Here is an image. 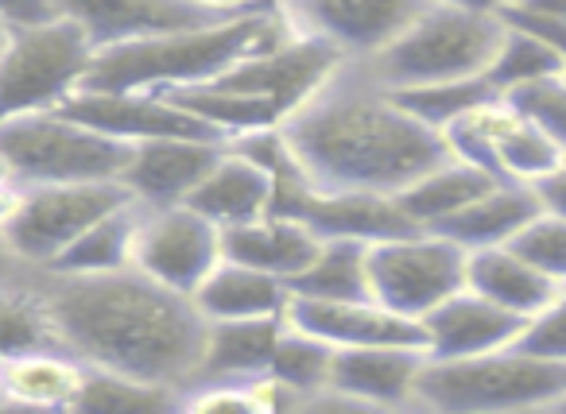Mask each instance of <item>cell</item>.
I'll use <instances>...</instances> for the list:
<instances>
[{
  "label": "cell",
  "instance_id": "6da1fadb",
  "mask_svg": "<svg viewBox=\"0 0 566 414\" xmlns=\"http://www.w3.org/2000/svg\"><path fill=\"white\" fill-rule=\"evenodd\" d=\"M35 283L63 349L86 368L190 388L206 341V318L190 295L148 279L140 267L105 275L35 272Z\"/></svg>",
  "mask_w": 566,
  "mask_h": 414
},
{
  "label": "cell",
  "instance_id": "7a4b0ae2",
  "mask_svg": "<svg viewBox=\"0 0 566 414\" xmlns=\"http://www.w3.org/2000/svg\"><path fill=\"white\" fill-rule=\"evenodd\" d=\"M349 63L283 120L303 171L318 190H380L403 187L447 163L442 132L416 120L373 78H349Z\"/></svg>",
  "mask_w": 566,
  "mask_h": 414
},
{
  "label": "cell",
  "instance_id": "3957f363",
  "mask_svg": "<svg viewBox=\"0 0 566 414\" xmlns=\"http://www.w3.org/2000/svg\"><path fill=\"white\" fill-rule=\"evenodd\" d=\"M300 28L292 24L287 9L264 4V9L237 12V17L202 20V24L175 28V32L144 35V40L97 47L86 89H190L210 86L237 63L275 47Z\"/></svg>",
  "mask_w": 566,
  "mask_h": 414
},
{
  "label": "cell",
  "instance_id": "277c9868",
  "mask_svg": "<svg viewBox=\"0 0 566 414\" xmlns=\"http://www.w3.org/2000/svg\"><path fill=\"white\" fill-rule=\"evenodd\" d=\"M566 395V364L527 357L520 349H496L481 357L431 360L416 383V406L427 411H527L555 406Z\"/></svg>",
  "mask_w": 566,
  "mask_h": 414
},
{
  "label": "cell",
  "instance_id": "5b68a950",
  "mask_svg": "<svg viewBox=\"0 0 566 414\" xmlns=\"http://www.w3.org/2000/svg\"><path fill=\"white\" fill-rule=\"evenodd\" d=\"M504 35V17L427 4L380 55H373L369 78L385 89L423 86V82H450L485 74L496 43Z\"/></svg>",
  "mask_w": 566,
  "mask_h": 414
},
{
  "label": "cell",
  "instance_id": "8992f818",
  "mask_svg": "<svg viewBox=\"0 0 566 414\" xmlns=\"http://www.w3.org/2000/svg\"><path fill=\"white\" fill-rule=\"evenodd\" d=\"M94 51V40L66 17L12 24L0 51V120L59 109L82 89Z\"/></svg>",
  "mask_w": 566,
  "mask_h": 414
},
{
  "label": "cell",
  "instance_id": "52a82bcc",
  "mask_svg": "<svg viewBox=\"0 0 566 414\" xmlns=\"http://www.w3.org/2000/svg\"><path fill=\"white\" fill-rule=\"evenodd\" d=\"M128 148L133 144L94 132L59 109L0 120V156L12 163L20 187L120 179Z\"/></svg>",
  "mask_w": 566,
  "mask_h": 414
},
{
  "label": "cell",
  "instance_id": "ba28073f",
  "mask_svg": "<svg viewBox=\"0 0 566 414\" xmlns=\"http://www.w3.org/2000/svg\"><path fill=\"white\" fill-rule=\"evenodd\" d=\"M465 259L470 252L431 229L369 244V295L388 310L419 321L442 298L465 287Z\"/></svg>",
  "mask_w": 566,
  "mask_h": 414
},
{
  "label": "cell",
  "instance_id": "9c48e42d",
  "mask_svg": "<svg viewBox=\"0 0 566 414\" xmlns=\"http://www.w3.org/2000/svg\"><path fill=\"white\" fill-rule=\"evenodd\" d=\"M133 202L120 179H90V182H43L24 187L17 213L4 225L12 252L28 267H48L78 233H86L105 213Z\"/></svg>",
  "mask_w": 566,
  "mask_h": 414
},
{
  "label": "cell",
  "instance_id": "30bf717a",
  "mask_svg": "<svg viewBox=\"0 0 566 414\" xmlns=\"http://www.w3.org/2000/svg\"><path fill=\"white\" fill-rule=\"evenodd\" d=\"M346 63L349 59L342 55L334 43H326L323 35L295 32L283 43H275V47L237 63L233 71L221 74L213 86L260 97V102L272 105V109L287 120L295 109H303V105H307Z\"/></svg>",
  "mask_w": 566,
  "mask_h": 414
},
{
  "label": "cell",
  "instance_id": "8fae6325",
  "mask_svg": "<svg viewBox=\"0 0 566 414\" xmlns=\"http://www.w3.org/2000/svg\"><path fill=\"white\" fill-rule=\"evenodd\" d=\"M221 259V229L210 225L202 213L187 202L179 205H140V225H136L133 267H140L148 279L195 295L198 283L213 272Z\"/></svg>",
  "mask_w": 566,
  "mask_h": 414
},
{
  "label": "cell",
  "instance_id": "7c38bea8",
  "mask_svg": "<svg viewBox=\"0 0 566 414\" xmlns=\"http://www.w3.org/2000/svg\"><path fill=\"white\" fill-rule=\"evenodd\" d=\"M59 113L74 117L78 125L105 132L120 144H140L159 140V136H202V140H229L213 125L198 120L182 105H175L167 94H151V89H86L71 94Z\"/></svg>",
  "mask_w": 566,
  "mask_h": 414
},
{
  "label": "cell",
  "instance_id": "4fadbf2b",
  "mask_svg": "<svg viewBox=\"0 0 566 414\" xmlns=\"http://www.w3.org/2000/svg\"><path fill=\"white\" fill-rule=\"evenodd\" d=\"M431 0H287L283 9L300 32L323 35L349 63H369Z\"/></svg>",
  "mask_w": 566,
  "mask_h": 414
},
{
  "label": "cell",
  "instance_id": "5bb4252c",
  "mask_svg": "<svg viewBox=\"0 0 566 414\" xmlns=\"http://www.w3.org/2000/svg\"><path fill=\"white\" fill-rule=\"evenodd\" d=\"M229 140H202V136H159L128 148V163L120 171V187L133 202L148 205H179L190 190L210 174Z\"/></svg>",
  "mask_w": 566,
  "mask_h": 414
},
{
  "label": "cell",
  "instance_id": "9a60e30c",
  "mask_svg": "<svg viewBox=\"0 0 566 414\" xmlns=\"http://www.w3.org/2000/svg\"><path fill=\"white\" fill-rule=\"evenodd\" d=\"M427 364L423 349L411 344H365V349H334L331 391L318 403L346 406H416V383Z\"/></svg>",
  "mask_w": 566,
  "mask_h": 414
},
{
  "label": "cell",
  "instance_id": "2e32d148",
  "mask_svg": "<svg viewBox=\"0 0 566 414\" xmlns=\"http://www.w3.org/2000/svg\"><path fill=\"white\" fill-rule=\"evenodd\" d=\"M287 326L323 337L334 349H365V344H411L423 349V326L416 318L380 306L377 298H300L287 302Z\"/></svg>",
  "mask_w": 566,
  "mask_h": 414
},
{
  "label": "cell",
  "instance_id": "e0dca14e",
  "mask_svg": "<svg viewBox=\"0 0 566 414\" xmlns=\"http://www.w3.org/2000/svg\"><path fill=\"white\" fill-rule=\"evenodd\" d=\"M527 318L489 302L485 295L462 287L450 298H442L431 314L419 318L431 360H454V357H481V352L512 349Z\"/></svg>",
  "mask_w": 566,
  "mask_h": 414
},
{
  "label": "cell",
  "instance_id": "ac0fdd59",
  "mask_svg": "<svg viewBox=\"0 0 566 414\" xmlns=\"http://www.w3.org/2000/svg\"><path fill=\"white\" fill-rule=\"evenodd\" d=\"M303 225L315 229L323 241H357L380 244L396 236L419 233L416 221L403 213L400 198L380 190H311L295 210Z\"/></svg>",
  "mask_w": 566,
  "mask_h": 414
},
{
  "label": "cell",
  "instance_id": "d6986e66",
  "mask_svg": "<svg viewBox=\"0 0 566 414\" xmlns=\"http://www.w3.org/2000/svg\"><path fill=\"white\" fill-rule=\"evenodd\" d=\"M55 12L74 20L94 40V47H113V43L218 20L195 9L190 0H55Z\"/></svg>",
  "mask_w": 566,
  "mask_h": 414
},
{
  "label": "cell",
  "instance_id": "ffe728a7",
  "mask_svg": "<svg viewBox=\"0 0 566 414\" xmlns=\"http://www.w3.org/2000/svg\"><path fill=\"white\" fill-rule=\"evenodd\" d=\"M287 318H237V321H206L202 360L190 388L202 383H249L264 380L272 368V352ZM187 388V391H190Z\"/></svg>",
  "mask_w": 566,
  "mask_h": 414
},
{
  "label": "cell",
  "instance_id": "44dd1931",
  "mask_svg": "<svg viewBox=\"0 0 566 414\" xmlns=\"http://www.w3.org/2000/svg\"><path fill=\"white\" fill-rule=\"evenodd\" d=\"M318 248H323V236H315V229L303 225L300 217H283V213H264L249 225L221 229V256L260 267L283 283H292L318 256Z\"/></svg>",
  "mask_w": 566,
  "mask_h": 414
},
{
  "label": "cell",
  "instance_id": "7402d4cb",
  "mask_svg": "<svg viewBox=\"0 0 566 414\" xmlns=\"http://www.w3.org/2000/svg\"><path fill=\"white\" fill-rule=\"evenodd\" d=\"M272 194L275 187L268 179V171H260L252 159H244L241 151H233L226 144V151L210 167V174L190 190L187 205L195 213H202L210 225L233 229L272 213Z\"/></svg>",
  "mask_w": 566,
  "mask_h": 414
},
{
  "label": "cell",
  "instance_id": "603a6c76",
  "mask_svg": "<svg viewBox=\"0 0 566 414\" xmlns=\"http://www.w3.org/2000/svg\"><path fill=\"white\" fill-rule=\"evenodd\" d=\"M539 213H543V202L532 187H524V182H496L493 190L473 198L454 217L439 221L431 233H442L447 241H454L458 248H465V252L496 248V244L516 241Z\"/></svg>",
  "mask_w": 566,
  "mask_h": 414
},
{
  "label": "cell",
  "instance_id": "cb8c5ba5",
  "mask_svg": "<svg viewBox=\"0 0 566 414\" xmlns=\"http://www.w3.org/2000/svg\"><path fill=\"white\" fill-rule=\"evenodd\" d=\"M195 306L206 321H237V318H287L292 290L275 275L249 267L241 259L221 256L213 272L198 283Z\"/></svg>",
  "mask_w": 566,
  "mask_h": 414
},
{
  "label": "cell",
  "instance_id": "d4e9b609",
  "mask_svg": "<svg viewBox=\"0 0 566 414\" xmlns=\"http://www.w3.org/2000/svg\"><path fill=\"white\" fill-rule=\"evenodd\" d=\"M465 287L485 295L489 302L504 306V310L520 314V318H532V314H539L558 295L563 283H555L543 267H535L520 248L496 244V248L470 252V259H465Z\"/></svg>",
  "mask_w": 566,
  "mask_h": 414
},
{
  "label": "cell",
  "instance_id": "484cf974",
  "mask_svg": "<svg viewBox=\"0 0 566 414\" xmlns=\"http://www.w3.org/2000/svg\"><path fill=\"white\" fill-rule=\"evenodd\" d=\"M136 225H140V202H125L120 210L105 213L102 221L78 233L48 267L35 272L51 275H105L133 267V244H136Z\"/></svg>",
  "mask_w": 566,
  "mask_h": 414
},
{
  "label": "cell",
  "instance_id": "4316f807",
  "mask_svg": "<svg viewBox=\"0 0 566 414\" xmlns=\"http://www.w3.org/2000/svg\"><path fill=\"white\" fill-rule=\"evenodd\" d=\"M86 364L66 349L28 352L0 364V395L4 403L24 406H74Z\"/></svg>",
  "mask_w": 566,
  "mask_h": 414
},
{
  "label": "cell",
  "instance_id": "83f0119b",
  "mask_svg": "<svg viewBox=\"0 0 566 414\" xmlns=\"http://www.w3.org/2000/svg\"><path fill=\"white\" fill-rule=\"evenodd\" d=\"M501 179H493L489 171L481 167H470L462 159H447V163L431 167L427 174H419L411 187H403L400 194V205L419 229H434L439 221L454 217L458 210L481 198L485 190H493Z\"/></svg>",
  "mask_w": 566,
  "mask_h": 414
},
{
  "label": "cell",
  "instance_id": "f1b7e54d",
  "mask_svg": "<svg viewBox=\"0 0 566 414\" xmlns=\"http://www.w3.org/2000/svg\"><path fill=\"white\" fill-rule=\"evenodd\" d=\"M63 349L51 310L43 302V290L35 283V267L17 283L0 287V364H9L28 352Z\"/></svg>",
  "mask_w": 566,
  "mask_h": 414
},
{
  "label": "cell",
  "instance_id": "f546056e",
  "mask_svg": "<svg viewBox=\"0 0 566 414\" xmlns=\"http://www.w3.org/2000/svg\"><path fill=\"white\" fill-rule=\"evenodd\" d=\"M300 298H373L369 295V244L323 241L318 256L287 283Z\"/></svg>",
  "mask_w": 566,
  "mask_h": 414
},
{
  "label": "cell",
  "instance_id": "4dcf8cb0",
  "mask_svg": "<svg viewBox=\"0 0 566 414\" xmlns=\"http://www.w3.org/2000/svg\"><path fill=\"white\" fill-rule=\"evenodd\" d=\"M331 368H334V344H326L323 337L307 333V329L283 326L268 375L280 388L292 391L295 403L315 406V399L331 391Z\"/></svg>",
  "mask_w": 566,
  "mask_h": 414
},
{
  "label": "cell",
  "instance_id": "1f68e13d",
  "mask_svg": "<svg viewBox=\"0 0 566 414\" xmlns=\"http://www.w3.org/2000/svg\"><path fill=\"white\" fill-rule=\"evenodd\" d=\"M551 74H563V59H558V51L551 47L543 35H535L532 28L504 20V35H501L493 59H489V66H485L489 86H493L501 97H509L512 89H524L539 78H551Z\"/></svg>",
  "mask_w": 566,
  "mask_h": 414
},
{
  "label": "cell",
  "instance_id": "d6a6232c",
  "mask_svg": "<svg viewBox=\"0 0 566 414\" xmlns=\"http://www.w3.org/2000/svg\"><path fill=\"white\" fill-rule=\"evenodd\" d=\"M187 403V391L171 388V383H151L136 380V375L105 372V368H86L82 375L74 411H128V414H148L167 411V406Z\"/></svg>",
  "mask_w": 566,
  "mask_h": 414
},
{
  "label": "cell",
  "instance_id": "836d02e7",
  "mask_svg": "<svg viewBox=\"0 0 566 414\" xmlns=\"http://www.w3.org/2000/svg\"><path fill=\"white\" fill-rule=\"evenodd\" d=\"M175 105H182L187 113H195L198 120L213 125L218 132L226 136H241V132H252V128H272V125H283V117L264 105L260 97H249V94H237V89H226V86H190V89H167Z\"/></svg>",
  "mask_w": 566,
  "mask_h": 414
},
{
  "label": "cell",
  "instance_id": "e575fe53",
  "mask_svg": "<svg viewBox=\"0 0 566 414\" xmlns=\"http://www.w3.org/2000/svg\"><path fill=\"white\" fill-rule=\"evenodd\" d=\"M403 109L416 120H423L427 128L442 132L447 125H454L458 117H465L478 105L501 97L493 86L485 82V74H473V78H450V82H423V86H403V89H388Z\"/></svg>",
  "mask_w": 566,
  "mask_h": 414
},
{
  "label": "cell",
  "instance_id": "d590c367",
  "mask_svg": "<svg viewBox=\"0 0 566 414\" xmlns=\"http://www.w3.org/2000/svg\"><path fill=\"white\" fill-rule=\"evenodd\" d=\"M496 156H501L504 179L524 182V187H535V182L547 179L551 171H558L566 163V151L543 128L520 117L516 109H512V120L504 125L501 140H496Z\"/></svg>",
  "mask_w": 566,
  "mask_h": 414
},
{
  "label": "cell",
  "instance_id": "8d00e7d4",
  "mask_svg": "<svg viewBox=\"0 0 566 414\" xmlns=\"http://www.w3.org/2000/svg\"><path fill=\"white\" fill-rule=\"evenodd\" d=\"M504 102L566 151V74H551V78H539L524 89H512Z\"/></svg>",
  "mask_w": 566,
  "mask_h": 414
},
{
  "label": "cell",
  "instance_id": "74e56055",
  "mask_svg": "<svg viewBox=\"0 0 566 414\" xmlns=\"http://www.w3.org/2000/svg\"><path fill=\"white\" fill-rule=\"evenodd\" d=\"M512 349L527 352V357L566 364V283L539 314H532V318L524 321V329H520V337L512 341Z\"/></svg>",
  "mask_w": 566,
  "mask_h": 414
},
{
  "label": "cell",
  "instance_id": "f35d334b",
  "mask_svg": "<svg viewBox=\"0 0 566 414\" xmlns=\"http://www.w3.org/2000/svg\"><path fill=\"white\" fill-rule=\"evenodd\" d=\"M512 248H520L535 267L551 275L555 283H566V217L555 213H539L524 233L512 241Z\"/></svg>",
  "mask_w": 566,
  "mask_h": 414
},
{
  "label": "cell",
  "instance_id": "ab89813d",
  "mask_svg": "<svg viewBox=\"0 0 566 414\" xmlns=\"http://www.w3.org/2000/svg\"><path fill=\"white\" fill-rule=\"evenodd\" d=\"M504 20H512V24H524V28H532L535 35H543V40L558 51V59H563V74H566V20L532 17V12H516V9L504 12Z\"/></svg>",
  "mask_w": 566,
  "mask_h": 414
},
{
  "label": "cell",
  "instance_id": "60d3db41",
  "mask_svg": "<svg viewBox=\"0 0 566 414\" xmlns=\"http://www.w3.org/2000/svg\"><path fill=\"white\" fill-rule=\"evenodd\" d=\"M59 17L55 0H0V20L4 24H40Z\"/></svg>",
  "mask_w": 566,
  "mask_h": 414
},
{
  "label": "cell",
  "instance_id": "b9f144b4",
  "mask_svg": "<svg viewBox=\"0 0 566 414\" xmlns=\"http://www.w3.org/2000/svg\"><path fill=\"white\" fill-rule=\"evenodd\" d=\"M535 194L543 202V213H555V217H566V163L558 171H551L547 179L535 182Z\"/></svg>",
  "mask_w": 566,
  "mask_h": 414
},
{
  "label": "cell",
  "instance_id": "7bdbcfd3",
  "mask_svg": "<svg viewBox=\"0 0 566 414\" xmlns=\"http://www.w3.org/2000/svg\"><path fill=\"white\" fill-rule=\"evenodd\" d=\"M190 4L210 12V17H237V12H252V9H264V4H275V0H190Z\"/></svg>",
  "mask_w": 566,
  "mask_h": 414
},
{
  "label": "cell",
  "instance_id": "ee69618b",
  "mask_svg": "<svg viewBox=\"0 0 566 414\" xmlns=\"http://www.w3.org/2000/svg\"><path fill=\"white\" fill-rule=\"evenodd\" d=\"M28 272H32V267H28L24 259H20L17 252H12L9 236H4V229H0V287H4V283L24 279Z\"/></svg>",
  "mask_w": 566,
  "mask_h": 414
},
{
  "label": "cell",
  "instance_id": "f6af8a7d",
  "mask_svg": "<svg viewBox=\"0 0 566 414\" xmlns=\"http://www.w3.org/2000/svg\"><path fill=\"white\" fill-rule=\"evenodd\" d=\"M434 4H450V9H465V12H485V17H504L509 9H516L520 0H434Z\"/></svg>",
  "mask_w": 566,
  "mask_h": 414
},
{
  "label": "cell",
  "instance_id": "bcb514c9",
  "mask_svg": "<svg viewBox=\"0 0 566 414\" xmlns=\"http://www.w3.org/2000/svg\"><path fill=\"white\" fill-rule=\"evenodd\" d=\"M509 12H512V9H509ZM516 12H532V17L566 20V0H520Z\"/></svg>",
  "mask_w": 566,
  "mask_h": 414
},
{
  "label": "cell",
  "instance_id": "7dc6e473",
  "mask_svg": "<svg viewBox=\"0 0 566 414\" xmlns=\"http://www.w3.org/2000/svg\"><path fill=\"white\" fill-rule=\"evenodd\" d=\"M20 198H24V187L20 182H0V229L9 225L12 213H17Z\"/></svg>",
  "mask_w": 566,
  "mask_h": 414
},
{
  "label": "cell",
  "instance_id": "c3c4849f",
  "mask_svg": "<svg viewBox=\"0 0 566 414\" xmlns=\"http://www.w3.org/2000/svg\"><path fill=\"white\" fill-rule=\"evenodd\" d=\"M0 182H17V171H12V163L4 156H0Z\"/></svg>",
  "mask_w": 566,
  "mask_h": 414
},
{
  "label": "cell",
  "instance_id": "681fc988",
  "mask_svg": "<svg viewBox=\"0 0 566 414\" xmlns=\"http://www.w3.org/2000/svg\"><path fill=\"white\" fill-rule=\"evenodd\" d=\"M9 28L12 24H4V20H0V51H4V43H9Z\"/></svg>",
  "mask_w": 566,
  "mask_h": 414
},
{
  "label": "cell",
  "instance_id": "f907efd6",
  "mask_svg": "<svg viewBox=\"0 0 566 414\" xmlns=\"http://www.w3.org/2000/svg\"><path fill=\"white\" fill-rule=\"evenodd\" d=\"M0 403H4V395H0Z\"/></svg>",
  "mask_w": 566,
  "mask_h": 414
}]
</instances>
